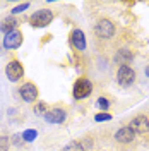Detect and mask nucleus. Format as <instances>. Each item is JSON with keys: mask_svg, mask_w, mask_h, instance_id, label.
Listing matches in <instances>:
<instances>
[{"mask_svg": "<svg viewBox=\"0 0 149 151\" xmlns=\"http://www.w3.org/2000/svg\"><path fill=\"white\" fill-rule=\"evenodd\" d=\"M53 12L50 9H38L36 12H33L31 16H29V24L33 26V28H47L52 24V21H53Z\"/></svg>", "mask_w": 149, "mask_h": 151, "instance_id": "1", "label": "nucleus"}, {"mask_svg": "<svg viewBox=\"0 0 149 151\" xmlns=\"http://www.w3.org/2000/svg\"><path fill=\"white\" fill-rule=\"evenodd\" d=\"M91 93H93V84H91L89 79L79 77V79L74 83V88H72L74 100H86V98H89Z\"/></svg>", "mask_w": 149, "mask_h": 151, "instance_id": "2", "label": "nucleus"}, {"mask_svg": "<svg viewBox=\"0 0 149 151\" xmlns=\"http://www.w3.org/2000/svg\"><path fill=\"white\" fill-rule=\"evenodd\" d=\"M115 24H113L110 19H100L98 22H96V26H94V33H96V36L101 38V40H110V38L115 35Z\"/></svg>", "mask_w": 149, "mask_h": 151, "instance_id": "3", "label": "nucleus"}, {"mask_svg": "<svg viewBox=\"0 0 149 151\" xmlns=\"http://www.w3.org/2000/svg\"><path fill=\"white\" fill-rule=\"evenodd\" d=\"M117 81L122 88H130L135 81V70L130 65H120L117 70Z\"/></svg>", "mask_w": 149, "mask_h": 151, "instance_id": "4", "label": "nucleus"}, {"mask_svg": "<svg viewBox=\"0 0 149 151\" xmlns=\"http://www.w3.org/2000/svg\"><path fill=\"white\" fill-rule=\"evenodd\" d=\"M5 76H7V79H9L10 83H17L19 79H22V76H24L22 64L19 60H16V58L9 60L7 65H5Z\"/></svg>", "mask_w": 149, "mask_h": 151, "instance_id": "5", "label": "nucleus"}, {"mask_svg": "<svg viewBox=\"0 0 149 151\" xmlns=\"http://www.w3.org/2000/svg\"><path fill=\"white\" fill-rule=\"evenodd\" d=\"M19 94H21V100L22 101H26V103H33V101H36L38 100V94H39V91H38V88L34 83H24V84L19 88Z\"/></svg>", "mask_w": 149, "mask_h": 151, "instance_id": "6", "label": "nucleus"}, {"mask_svg": "<svg viewBox=\"0 0 149 151\" xmlns=\"http://www.w3.org/2000/svg\"><path fill=\"white\" fill-rule=\"evenodd\" d=\"M129 127H130L134 134H148L149 132V117L146 115H135L132 117V120L129 122Z\"/></svg>", "mask_w": 149, "mask_h": 151, "instance_id": "7", "label": "nucleus"}, {"mask_svg": "<svg viewBox=\"0 0 149 151\" xmlns=\"http://www.w3.org/2000/svg\"><path fill=\"white\" fill-rule=\"evenodd\" d=\"M2 45H4L5 50H16V48H19L22 45V33H21L19 29H14V31L7 33V35L4 36Z\"/></svg>", "mask_w": 149, "mask_h": 151, "instance_id": "8", "label": "nucleus"}, {"mask_svg": "<svg viewBox=\"0 0 149 151\" xmlns=\"http://www.w3.org/2000/svg\"><path fill=\"white\" fill-rule=\"evenodd\" d=\"M70 45L77 50V52H84L86 47H87V41H86V35H84L82 29H74L70 33Z\"/></svg>", "mask_w": 149, "mask_h": 151, "instance_id": "9", "label": "nucleus"}, {"mask_svg": "<svg viewBox=\"0 0 149 151\" xmlns=\"http://www.w3.org/2000/svg\"><path fill=\"white\" fill-rule=\"evenodd\" d=\"M45 120H47L48 124H64L67 119V112L64 110V108H50L45 115Z\"/></svg>", "mask_w": 149, "mask_h": 151, "instance_id": "10", "label": "nucleus"}, {"mask_svg": "<svg viewBox=\"0 0 149 151\" xmlns=\"http://www.w3.org/2000/svg\"><path fill=\"white\" fill-rule=\"evenodd\" d=\"M135 139V134L132 131L129 125H125V127H120L118 131L115 132V141L120 142V144H129Z\"/></svg>", "mask_w": 149, "mask_h": 151, "instance_id": "11", "label": "nucleus"}, {"mask_svg": "<svg viewBox=\"0 0 149 151\" xmlns=\"http://www.w3.org/2000/svg\"><path fill=\"white\" fill-rule=\"evenodd\" d=\"M115 60L120 65H129L132 60H134V53H132L130 50H118L117 55H115Z\"/></svg>", "mask_w": 149, "mask_h": 151, "instance_id": "12", "label": "nucleus"}, {"mask_svg": "<svg viewBox=\"0 0 149 151\" xmlns=\"http://www.w3.org/2000/svg\"><path fill=\"white\" fill-rule=\"evenodd\" d=\"M14 29H17V19L14 17V16H10V17L4 19L2 22H0V31L2 33H10V31H14Z\"/></svg>", "mask_w": 149, "mask_h": 151, "instance_id": "13", "label": "nucleus"}, {"mask_svg": "<svg viewBox=\"0 0 149 151\" xmlns=\"http://www.w3.org/2000/svg\"><path fill=\"white\" fill-rule=\"evenodd\" d=\"M60 151H84L81 141H70L69 144H65Z\"/></svg>", "mask_w": 149, "mask_h": 151, "instance_id": "14", "label": "nucleus"}, {"mask_svg": "<svg viewBox=\"0 0 149 151\" xmlns=\"http://www.w3.org/2000/svg\"><path fill=\"white\" fill-rule=\"evenodd\" d=\"M38 136V131H34V129H28V131L22 132V141L24 142H33L34 139H36Z\"/></svg>", "mask_w": 149, "mask_h": 151, "instance_id": "15", "label": "nucleus"}, {"mask_svg": "<svg viewBox=\"0 0 149 151\" xmlns=\"http://www.w3.org/2000/svg\"><path fill=\"white\" fill-rule=\"evenodd\" d=\"M33 112L36 113V115H45V113L48 112V106L45 101H38L36 105H34V108H33Z\"/></svg>", "mask_w": 149, "mask_h": 151, "instance_id": "16", "label": "nucleus"}, {"mask_svg": "<svg viewBox=\"0 0 149 151\" xmlns=\"http://www.w3.org/2000/svg\"><path fill=\"white\" fill-rule=\"evenodd\" d=\"M108 120H112V113L108 112H100L94 115V122H108Z\"/></svg>", "mask_w": 149, "mask_h": 151, "instance_id": "17", "label": "nucleus"}, {"mask_svg": "<svg viewBox=\"0 0 149 151\" xmlns=\"http://www.w3.org/2000/svg\"><path fill=\"white\" fill-rule=\"evenodd\" d=\"M29 2H26V4H19V5H16V7H12V10H10V14L12 16H16V14H21V12H26V10L29 9Z\"/></svg>", "mask_w": 149, "mask_h": 151, "instance_id": "18", "label": "nucleus"}, {"mask_svg": "<svg viewBox=\"0 0 149 151\" xmlns=\"http://www.w3.org/2000/svg\"><path fill=\"white\" fill-rule=\"evenodd\" d=\"M96 103H98V106H100V108H101L103 112H106V110H108V108H110V101H108V100H106V98H105V96H100V98H98V101H96Z\"/></svg>", "mask_w": 149, "mask_h": 151, "instance_id": "19", "label": "nucleus"}, {"mask_svg": "<svg viewBox=\"0 0 149 151\" xmlns=\"http://www.w3.org/2000/svg\"><path fill=\"white\" fill-rule=\"evenodd\" d=\"M10 139L7 136H0V151H9Z\"/></svg>", "mask_w": 149, "mask_h": 151, "instance_id": "20", "label": "nucleus"}, {"mask_svg": "<svg viewBox=\"0 0 149 151\" xmlns=\"http://www.w3.org/2000/svg\"><path fill=\"white\" fill-rule=\"evenodd\" d=\"M12 142H14V144H17V146H19V144H21V142H22V141L19 139L17 136H14V137H12Z\"/></svg>", "mask_w": 149, "mask_h": 151, "instance_id": "21", "label": "nucleus"}, {"mask_svg": "<svg viewBox=\"0 0 149 151\" xmlns=\"http://www.w3.org/2000/svg\"><path fill=\"white\" fill-rule=\"evenodd\" d=\"M146 76H148V77H149V65L146 67Z\"/></svg>", "mask_w": 149, "mask_h": 151, "instance_id": "22", "label": "nucleus"}]
</instances>
